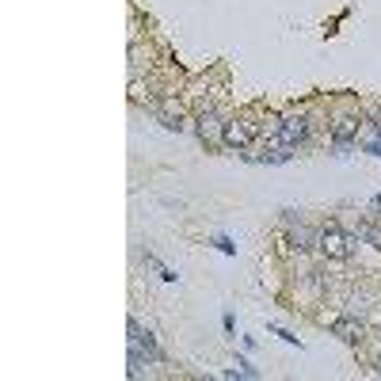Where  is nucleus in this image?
<instances>
[{
  "label": "nucleus",
  "mask_w": 381,
  "mask_h": 381,
  "mask_svg": "<svg viewBox=\"0 0 381 381\" xmlns=\"http://www.w3.org/2000/svg\"><path fill=\"white\" fill-rule=\"evenodd\" d=\"M199 137H202V142H218V137H225V126L218 123V115H202L199 118Z\"/></svg>",
  "instance_id": "0eeeda50"
},
{
  "label": "nucleus",
  "mask_w": 381,
  "mask_h": 381,
  "mask_svg": "<svg viewBox=\"0 0 381 381\" xmlns=\"http://www.w3.org/2000/svg\"><path fill=\"white\" fill-rule=\"evenodd\" d=\"M377 210H381V194H377Z\"/></svg>",
  "instance_id": "6e6552de"
},
{
  "label": "nucleus",
  "mask_w": 381,
  "mask_h": 381,
  "mask_svg": "<svg viewBox=\"0 0 381 381\" xmlns=\"http://www.w3.org/2000/svg\"><path fill=\"white\" fill-rule=\"evenodd\" d=\"M278 137H282L286 145H297V142H305V137H309V123H305L301 115H290V118H282V123H278Z\"/></svg>",
  "instance_id": "f03ea898"
},
{
  "label": "nucleus",
  "mask_w": 381,
  "mask_h": 381,
  "mask_svg": "<svg viewBox=\"0 0 381 381\" xmlns=\"http://www.w3.org/2000/svg\"><path fill=\"white\" fill-rule=\"evenodd\" d=\"M355 134H358V118L355 115H339L336 123H332V137H336L339 145H347Z\"/></svg>",
  "instance_id": "20e7f679"
},
{
  "label": "nucleus",
  "mask_w": 381,
  "mask_h": 381,
  "mask_svg": "<svg viewBox=\"0 0 381 381\" xmlns=\"http://www.w3.org/2000/svg\"><path fill=\"white\" fill-rule=\"evenodd\" d=\"M221 142L233 145V149H240V145L252 142V130H248L244 123H225V137H221Z\"/></svg>",
  "instance_id": "423d86ee"
},
{
  "label": "nucleus",
  "mask_w": 381,
  "mask_h": 381,
  "mask_svg": "<svg viewBox=\"0 0 381 381\" xmlns=\"http://www.w3.org/2000/svg\"><path fill=\"white\" fill-rule=\"evenodd\" d=\"M290 244L297 248V252H305V248L320 244V233H317V229H309V225H294L290 229Z\"/></svg>",
  "instance_id": "39448f33"
},
{
  "label": "nucleus",
  "mask_w": 381,
  "mask_h": 381,
  "mask_svg": "<svg viewBox=\"0 0 381 381\" xmlns=\"http://www.w3.org/2000/svg\"><path fill=\"white\" fill-rule=\"evenodd\" d=\"M351 248H355V240L343 237L336 225H328V229L320 233V252L328 256V259H347V256H351Z\"/></svg>",
  "instance_id": "f257e3e1"
},
{
  "label": "nucleus",
  "mask_w": 381,
  "mask_h": 381,
  "mask_svg": "<svg viewBox=\"0 0 381 381\" xmlns=\"http://www.w3.org/2000/svg\"><path fill=\"white\" fill-rule=\"evenodd\" d=\"M377 374H381V358H377Z\"/></svg>",
  "instance_id": "1a4fd4ad"
},
{
  "label": "nucleus",
  "mask_w": 381,
  "mask_h": 381,
  "mask_svg": "<svg viewBox=\"0 0 381 381\" xmlns=\"http://www.w3.org/2000/svg\"><path fill=\"white\" fill-rule=\"evenodd\" d=\"M332 332H336V336H339L343 343H358L366 328H362V320H358V317H339L336 324H332Z\"/></svg>",
  "instance_id": "7ed1b4c3"
}]
</instances>
